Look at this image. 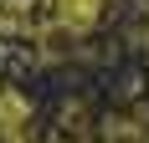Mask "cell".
<instances>
[{"label": "cell", "instance_id": "1", "mask_svg": "<svg viewBox=\"0 0 149 143\" xmlns=\"http://www.w3.org/2000/svg\"><path fill=\"white\" fill-rule=\"evenodd\" d=\"M62 31H93L98 15H103V0H52Z\"/></svg>", "mask_w": 149, "mask_h": 143}]
</instances>
